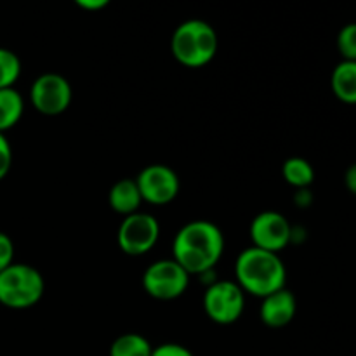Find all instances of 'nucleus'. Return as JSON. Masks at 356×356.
Masks as SVG:
<instances>
[{"mask_svg":"<svg viewBox=\"0 0 356 356\" xmlns=\"http://www.w3.org/2000/svg\"><path fill=\"white\" fill-rule=\"evenodd\" d=\"M225 240L221 229L207 221L184 226L174 240V257L188 273H205L222 256Z\"/></svg>","mask_w":356,"mask_h":356,"instance_id":"f257e3e1","label":"nucleus"},{"mask_svg":"<svg viewBox=\"0 0 356 356\" xmlns=\"http://www.w3.org/2000/svg\"><path fill=\"white\" fill-rule=\"evenodd\" d=\"M236 277L243 291L259 298L282 291L285 285V268L275 252L247 249L236 261Z\"/></svg>","mask_w":356,"mask_h":356,"instance_id":"f03ea898","label":"nucleus"},{"mask_svg":"<svg viewBox=\"0 0 356 356\" xmlns=\"http://www.w3.org/2000/svg\"><path fill=\"white\" fill-rule=\"evenodd\" d=\"M218 33L209 23L202 19L184 21L174 31L172 54L181 65L198 68L211 61L218 52Z\"/></svg>","mask_w":356,"mask_h":356,"instance_id":"7ed1b4c3","label":"nucleus"},{"mask_svg":"<svg viewBox=\"0 0 356 356\" xmlns=\"http://www.w3.org/2000/svg\"><path fill=\"white\" fill-rule=\"evenodd\" d=\"M44 294V278L26 264H10L0 273V302L7 308L24 309L37 305Z\"/></svg>","mask_w":356,"mask_h":356,"instance_id":"20e7f679","label":"nucleus"},{"mask_svg":"<svg viewBox=\"0 0 356 356\" xmlns=\"http://www.w3.org/2000/svg\"><path fill=\"white\" fill-rule=\"evenodd\" d=\"M188 271L176 261H159L146 270L143 285L156 299H176L186 291Z\"/></svg>","mask_w":356,"mask_h":356,"instance_id":"39448f33","label":"nucleus"},{"mask_svg":"<svg viewBox=\"0 0 356 356\" xmlns=\"http://www.w3.org/2000/svg\"><path fill=\"white\" fill-rule=\"evenodd\" d=\"M204 306L207 315L216 323L236 322L243 312V292L232 282H218L205 292Z\"/></svg>","mask_w":356,"mask_h":356,"instance_id":"423d86ee","label":"nucleus"},{"mask_svg":"<svg viewBox=\"0 0 356 356\" xmlns=\"http://www.w3.org/2000/svg\"><path fill=\"white\" fill-rule=\"evenodd\" d=\"M159 238V222L153 216L131 214L127 216L118 229V245L131 256H141L148 252Z\"/></svg>","mask_w":356,"mask_h":356,"instance_id":"0eeeda50","label":"nucleus"},{"mask_svg":"<svg viewBox=\"0 0 356 356\" xmlns=\"http://www.w3.org/2000/svg\"><path fill=\"white\" fill-rule=\"evenodd\" d=\"M72 87L68 80L56 73H47L35 80L31 87V103L40 113L59 115L70 106Z\"/></svg>","mask_w":356,"mask_h":356,"instance_id":"6e6552de","label":"nucleus"},{"mask_svg":"<svg viewBox=\"0 0 356 356\" xmlns=\"http://www.w3.org/2000/svg\"><path fill=\"white\" fill-rule=\"evenodd\" d=\"M143 200L149 204H169L179 191V179L176 172L165 165H149L139 174L136 181Z\"/></svg>","mask_w":356,"mask_h":356,"instance_id":"1a4fd4ad","label":"nucleus"},{"mask_svg":"<svg viewBox=\"0 0 356 356\" xmlns=\"http://www.w3.org/2000/svg\"><path fill=\"white\" fill-rule=\"evenodd\" d=\"M252 240L257 249L270 250L277 254L291 240V225L278 212H263L252 222Z\"/></svg>","mask_w":356,"mask_h":356,"instance_id":"9d476101","label":"nucleus"},{"mask_svg":"<svg viewBox=\"0 0 356 356\" xmlns=\"http://www.w3.org/2000/svg\"><path fill=\"white\" fill-rule=\"evenodd\" d=\"M296 315V298L292 292L282 291L273 292V294L264 298L263 306H261V320L268 327H284L292 322Z\"/></svg>","mask_w":356,"mask_h":356,"instance_id":"9b49d317","label":"nucleus"},{"mask_svg":"<svg viewBox=\"0 0 356 356\" xmlns=\"http://www.w3.org/2000/svg\"><path fill=\"white\" fill-rule=\"evenodd\" d=\"M332 90L343 103L356 104V61H343L334 68Z\"/></svg>","mask_w":356,"mask_h":356,"instance_id":"f8f14e48","label":"nucleus"},{"mask_svg":"<svg viewBox=\"0 0 356 356\" xmlns=\"http://www.w3.org/2000/svg\"><path fill=\"white\" fill-rule=\"evenodd\" d=\"M143 197L139 193V188L136 181L122 179L111 188L110 191V204L120 214H136Z\"/></svg>","mask_w":356,"mask_h":356,"instance_id":"ddd939ff","label":"nucleus"},{"mask_svg":"<svg viewBox=\"0 0 356 356\" xmlns=\"http://www.w3.org/2000/svg\"><path fill=\"white\" fill-rule=\"evenodd\" d=\"M21 115H23V99L19 92L13 87L0 89V132L16 125Z\"/></svg>","mask_w":356,"mask_h":356,"instance_id":"4468645a","label":"nucleus"},{"mask_svg":"<svg viewBox=\"0 0 356 356\" xmlns=\"http://www.w3.org/2000/svg\"><path fill=\"white\" fill-rule=\"evenodd\" d=\"M153 348L138 334H125L111 344L110 356H152Z\"/></svg>","mask_w":356,"mask_h":356,"instance_id":"2eb2a0df","label":"nucleus"},{"mask_svg":"<svg viewBox=\"0 0 356 356\" xmlns=\"http://www.w3.org/2000/svg\"><path fill=\"white\" fill-rule=\"evenodd\" d=\"M284 177L289 184L298 188H305L313 183V174L312 165L302 159H291L285 162L284 165Z\"/></svg>","mask_w":356,"mask_h":356,"instance_id":"dca6fc26","label":"nucleus"},{"mask_svg":"<svg viewBox=\"0 0 356 356\" xmlns=\"http://www.w3.org/2000/svg\"><path fill=\"white\" fill-rule=\"evenodd\" d=\"M21 73L19 58L9 49L0 47V89H9Z\"/></svg>","mask_w":356,"mask_h":356,"instance_id":"f3484780","label":"nucleus"},{"mask_svg":"<svg viewBox=\"0 0 356 356\" xmlns=\"http://www.w3.org/2000/svg\"><path fill=\"white\" fill-rule=\"evenodd\" d=\"M337 49L344 61H356V23H350L337 35Z\"/></svg>","mask_w":356,"mask_h":356,"instance_id":"a211bd4d","label":"nucleus"},{"mask_svg":"<svg viewBox=\"0 0 356 356\" xmlns=\"http://www.w3.org/2000/svg\"><path fill=\"white\" fill-rule=\"evenodd\" d=\"M14 245L6 233H0V273L13 264Z\"/></svg>","mask_w":356,"mask_h":356,"instance_id":"6ab92c4d","label":"nucleus"},{"mask_svg":"<svg viewBox=\"0 0 356 356\" xmlns=\"http://www.w3.org/2000/svg\"><path fill=\"white\" fill-rule=\"evenodd\" d=\"M10 162H13V153H10V146L7 139L3 138L0 132V179L7 176L10 169Z\"/></svg>","mask_w":356,"mask_h":356,"instance_id":"aec40b11","label":"nucleus"},{"mask_svg":"<svg viewBox=\"0 0 356 356\" xmlns=\"http://www.w3.org/2000/svg\"><path fill=\"white\" fill-rule=\"evenodd\" d=\"M152 356H193V353L179 344H163L153 350Z\"/></svg>","mask_w":356,"mask_h":356,"instance_id":"412c9836","label":"nucleus"},{"mask_svg":"<svg viewBox=\"0 0 356 356\" xmlns=\"http://www.w3.org/2000/svg\"><path fill=\"white\" fill-rule=\"evenodd\" d=\"M111 0H75L76 6H80L82 9L87 10H99L103 7H106Z\"/></svg>","mask_w":356,"mask_h":356,"instance_id":"4be33fe9","label":"nucleus"},{"mask_svg":"<svg viewBox=\"0 0 356 356\" xmlns=\"http://www.w3.org/2000/svg\"><path fill=\"white\" fill-rule=\"evenodd\" d=\"M344 183H346L348 190H350L353 195H356V163L350 165V169L346 170V176H344Z\"/></svg>","mask_w":356,"mask_h":356,"instance_id":"5701e85b","label":"nucleus"}]
</instances>
